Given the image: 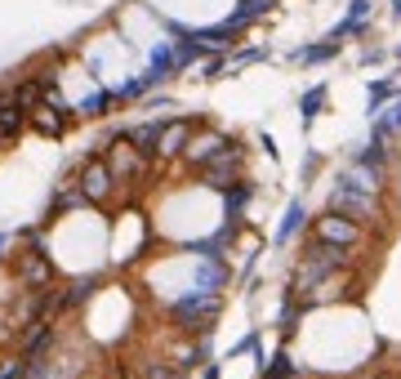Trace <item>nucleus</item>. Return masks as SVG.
I'll return each instance as SVG.
<instances>
[{"instance_id":"nucleus-1","label":"nucleus","mask_w":401,"mask_h":379,"mask_svg":"<svg viewBox=\"0 0 401 379\" xmlns=\"http://www.w3.org/2000/svg\"><path fill=\"white\" fill-rule=\"evenodd\" d=\"M218 312H223V295H214V290H192V295L169 299V322L183 335H214Z\"/></svg>"},{"instance_id":"nucleus-2","label":"nucleus","mask_w":401,"mask_h":379,"mask_svg":"<svg viewBox=\"0 0 401 379\" xmlns=\"http://www.w3.org/2000/svg\"><path fill=\"white\" fill-rule=\"evenodd\" d=\"M103 161H107V170H112L116 188H129V183H148V179H152V156H143L139 148H129V143H125V130L107 143Z\"/></svg>"},{"instance_id":"nucleus-3","label":"nucleus","mask_w":401,"mask_h":379,"mask_svg":"<svg viewBox=\"0 0 401 379\" xmlns=\"http://www.w3.org/2000/svg\"><path fill=\"white\" fill-rule=\"evenodd\" d=\"M71 183L85 192V201H90L94 210H103V205L120 192L116 179H112V170H107V161H103V156H90V152L76 161V170H71Z\"/></svg>"},{"instance_id":"nucleus-4","label":"nucleus","mask_w":401,"mask_h":379,"mask_svg":"<svg viewBox=\"0 0 401 379\" xmlns=\"http://www.w3.org/2000/svg\"><path fill=\"white\" fill-rule=\"evenodd\" d=\"M14 286L31 290V295H45L50 286H58V263L45 250H18L14 254Z\"/></svg>"},{"instance_id":"nucleus-5","label":"nucleus","mask_w":401,"mask_h":379,"mask_svg":"<svg viewBox=\"0 0 401 379\" xmlns=\"http://www.w3.org/2000/svg\"><path fill=\"white\" fill-rule=\"evenodd\" d=\"M241 170H246V148L232 139L223 152L214 156V161H205V165L197 170V183H201V188H210V192H227L237 179H246Z\"/></svg>"},{"instance_id":"nucleus-6","label":"nucleus","mask_w":401,"mask_h":379,"mask_svg":"<svg viewBox=\"0 0 401 379\" xmlns=\"http://www.w3.org/2000/svg\"><path fill=\"white\" fill-rule=\"evenodd\" d=\"M325 210H335V214H344V219H352V223H374L379 219V197L374 192H361V188H352V183H344V179H335V188H330V205Z\"/></svg>"},{"instance_id":"nucleus-7","label":"nucleus","mask_w":401,"mask_h":379,"mask_svg":"<svg viewBox=\"0 0 401 379\" xmlns=\"http://www.w3.org/2000/svg\"><path fill=\"white\" fill-rule=\"evenodd\" d=\"M227 143H232V134H223V130H214V125H205V120H197V130H192V139H188V148H183L188 170L197 174V170H201L205 161H214Z\"/></svg>"},{"instance_id":"nucleus-8","label":"nucleus","mask_w":401,"mask_h":379,"mask_svg":"<svg viewBox=\"0 0 401 379\" xmlns=\"http://www.w3.org/2000/svg\"><path fill=\"white\" fill-rule=\"evenodd\" d=\"M312 241H325V246H339V250H357L361 246V223L325 210L321 219H312Z\"/></svg>"},{"instance_id":"nucleus-9","label":"nucleus","mask_w":401,"mask_h":379,"mask_svg":"<svg viewBox=\"0 0 401 379\" xmlns=\"http://www.w3.org/2000/svg\"><path fill=\"white\" fill-rule=\"evenodd\" d=\"M192 130H197V116H183V112L165 116L152 161H178V156H183V148H188V139H192Z\"/></svg>"},{"instance_id":"nucleus-10","label":"nucleus","mask_w":401,"mask_h":379,"mask_svg":"<svg viewBox=\"0 0 401 379\" xmlns=\"http://www.w3.org/2000/svg\"><path fill=\"white\" fill-rule=\"evenodd\" d=\"M71 112H76V120H107L112 112H120V107H116V94H112V85H99V81H90V90H85L80 99L71 103Z\"/></svg>"},{"instance_id":"nucleus-11","label":"nucleus","mask_w":401,"mask_h":379,"mask_svg":"<svg viewBox=\"0 0 401 379\" xmlns=\"http://www.w3.org/2000/svg\"><path fill=\"white\" fill-rule=\"evenodd\" d=\"M76 125V116L71 112H54V107H45V103H36L31 112H27V130L31 134H41V139H67V130Z\"/></svg>"},{"instance_id":"nucleus-12","label":"nucleus","mask_w":401,"mask_h":379,"mask_svg":"<svg viewBox=\"0 0 401 379\" xmlns=\"http://www.w3.org/2000/svg\"><path fill=\"white\" fill-rule=\"evenodd\" d=\"M370 14H374V0H348V14L330 27V41H357V36H370Z\"/></svg>"},{"instance_id":"nucleus-13","label":"nucleus","mask_w":401,"mask_h":379,"mask_svg":"<svg viewBox=\"0 0 401 379\" xmlns=\"http://www.w3.org/2000/svg\"><path fill=\"white\" fill-rule=\"evenodd\" d=\"M218 197H223V219L241 228V223H246L250 201H254V183H250V179H237L232 188H227V192H218Z\"/></svg>"},{"instance_id":"nucleus-14","label":"nucleus","mask_w":401,"mask_h":379,"mask_svg":"<svg viewBox=\"0 0 401 379\" xmlns=\"http://www.w3.org/2000/svg\"><path fill=\"white\" fill-rule=\"evenodd\" d=\"M339 54H344V41H330V36H321V41H312V45H299L290 58H295L299 67H321V63H335Z\"/></svg>"},{"instance_id":"nucleus-15","label":"nucleus","mask_w":401,"mask_h":379,"mask_svg":"<svg viewBox=\"0 0 401 379\" xmlns=\"http://www.w3.org/2000/svg\"><path fill=\"white\" fill-rule=\"evenodd\" d=\"M401 94V85H397V76H374L370 85H366V112L370 116H379L388 103H393Z\"/></svg>"},{"instance_id":"nucleus-16","label":"nucleus","mask_w":401,"mask_h":379,"mask_svg":"<svg viewBox=\"0 0 401 379\" xmlns=\"http://www.w3.org/2000/svg\"><path fill=\"white\" fill-rule=\"evenodd\" d=\"M303 228H308V205L295 197V201L286 205V219H281V228H276V237H272V241H276V246H290V241H295Z\"/></svg>"},{"instance_id":"nucleus-17","label":"nucleus","mask_w":401,"mask_h":379,"mask_svg":"<svg viewBox=\"0 0 401 379\" xmlns=\"http://www.w3.org/2000/svg\"><path fill=\"white\" fill-rule=\"evenodd\" d=\"M325 99H330V85H325V81H317L312 90L299 94V116H303V125H312V120L325 112Z\"/></svg>"},{"instance_id":"nucleus-18","label":"nucleus","mask_w":401,"mask_h":379,"mask_svg":"<svg viewBox=\"0 0 401 379\" xmlns=\"http://www.w3.org/2000/svg\"><path fill=\"white\" fill-rule=\"evenodd\" d=\"M276 5H281V0H237V5H232V18L241 22V27H254V22H263L267 14H272V9Z\"/></svg>"},{"instance_id":"nucleus-19","label":"nucleus","mask_w":401,"mask_h":379,"mask_svg":"<svg viewBox=\"0 0 401 379\" xmlns=\"http://www.w3.org/2000/svg\"><path fill=\"white\" fill-rule=\"evenodd\" d=\"M263 58H272V50H267V45H237V50H227V76H237V71L263 63Z\"/></svg>"},{"instance_id":"nucleus-20","label":"nucleus","mask_w":401,"mask_h":379,"mask_svg":"<svg viewBox=\"0 0 401 379\" xmlns=\"http://www.w3.org/2000/svg\"><path fill=\"white\" fill-rule=\"evenodd\" d=\"M259 371H263V379H295V375H299V361L290 357L286 348H276V352H272V361H263Z\"/></svg>"},{"instance_id":"nucleus-21","label":"nucleus","mask_w":401,"mask_h":379,"mask_svg":"<svg viewBox=\"0 0 401 379\" xmlns=\"http://www.w3.org/2000/svg\"><path fill=\"white\" fill-rule=\"evenodd\" d=\"M139 379H183V371H178L174 361H148Z\"/></svg>"},{"instance_id":"nucleus-22","label":"nucleus","mask_w":401,"mask_h":379,"mask_svg":"<svg viewBox=\"0 0 401 379\" xmlns=\"http://www.w3.org/2000/svg\"><path fill=\"white\" fill-rule=\"evenodd\" d=\"M379 116L388 120V130H393V134H397V139H401V94H397V99H393V103H388V107H384V112H379Z\"/></svg>"},{"instance_id":"nucleus-23","label":"nucleus","mask_w":401,"mask_h":379,"mask_svg":"<svg viewBox=\"0 0 401 379\" xmlns=\"http://www.w3.org/2000/svg\"><path fill=\"white\" fill-rule=\"evenodd\" d=\"M0 379H27V361H22V357H9L5 366H0Z\"/></svg>"},{"instance_id":"nucleus-24","label":"nucleus","mask_w":401,"mask_h":379,"mask_svg":"<svg viewBox=\"0 0 401 379\" xmlns=\"http://www.w3.org/2000/svg\"><path fill=\"white\" fill-rule=\"evenodd\" d=\"M384 58H388V50H384V45H370V50H361V63H384Z\"/></svg>"},{"instance_id":"nucleus-25","label":"nucleus","mask_w":401,"mask_h":379,"mask_svg":"<svg viewBox=\"0 0 401 379\" xmlns=\"http://www.w3.org/2000/svg\"><path fill=\"white\" fill-rule=\"evenodd\" d=\"M9 246H14V232H9V228H0V263L9 259Z\"/></svg>"},{"instance_id":"nucleus-26","label":"nucleus","mask_w":401,"mask_h":379,"mask_svg":"<svg viewBox=\"0 0 401 379\" xmlns=\"http://www.w3.org/2000/svg\"><path fill=\"white\" fill-rule=\"evenodd\" d=\"M201 379H223V371H218V361H205V366H201Z\"/></svg>"},{"instance_id":"nucleus-27","label":"nucleus","mask_w":401,"mask_h":379,"mask_svg":"<svg viewBox=\"0 0 401 379\" xmlns=\"http://www.w3.org/2000/svg\"><path fill=\"white\" fill-rule=\"evenodd\" d=\"M393 18H397V22H401V0H393Z\"/></svg>"},{"instance_id":"nucleus-28","label":"nucleus","mask_w":401,"mask_h":379,"mask_svg":"<svg viewBox=\"0 0 401 379\" xmlns=\"http://www.w3.org/2000/svg\"><path fill=\"white\" fill-rule=\"evenodd\" d=\"M393 58H401V45H397V50H393Z\"/></svg>"}]
</instances>
